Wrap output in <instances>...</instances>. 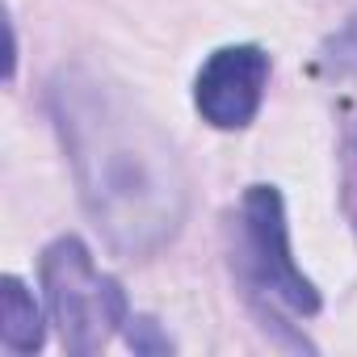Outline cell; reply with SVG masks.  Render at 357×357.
Masks as SVG:
<instances>
[{
  "instance_id": "1",
  "label": "cell",
  "mask_w": 357,
  "mask_h": 357,
  "mask_svg": "<svg viewBox=\"0 0 357 357\" xmlns=\"http://www.w3.org/2000/svg\"><path fill=\"white\" fill-rule=\"evenodd\" d=\"M47 114L68 151L76 194L118 257H155L190 219V176L176 143L105 72L59 68L47 84Z\"/></svg>"
},
{
  "instance_id": "2",
  "label": "cell",
  "mask_w": 357,
  "mask_h": 357,
  "mask_svg": "<svg viewBox=\"0 0 357 357\" xmlns=\"http://www.w3.org/2000/svg\"><path fill=\"white\" fill-rule=\"evenodd\" d=\"M38 278H43V298L51 311V324L59 328V340L68 353L89 357L101 353L118 328H126L130 307H126V290L118 278H109L84 240L76 236H59L43 248L38 261Z\"/></svg>"
},
{
  "instance_id": "3",
  "label": "cell",
  "mask_w": 357,
  "mask_h": 357,
  "mask_svg": "<svg viewBox=\"0 0 357 357\" xmlns=\"http://www.w3.org/2000/svg\"><path fill=\"white\" fill-rule=\"evenodd\" d=\"M231 261H236V273L244 278L252 303H261L265 315H269V307H282L290 315H315L319 311L315 282L290 257L286 202H282L278 185H248L244 190Z\"/></svg>"
},
{
  "instance_id": "4",
  "label": "cell",
  "mask_w": 357,
  "mask_h": 357,
  "mask_svg": "<svg viewBox=\"0 0 357 357\" xmlns=\"http://www.w3.org/2000/svg\"><path fill=\"white\" fill-rule=\"evenodd\" d=\"M269 72L273 63L257 43L219 47L194 76V105L202 122H211L215 130H244L261 114Z\"/></svg>"
},
{
  "instance_id": "5",
  "label": "cell",
  "mask_w": 357,
  "mask_h": 357,
  "mask_svg": "<svg viewBox=\"0 0 357 357\" xmlns=\"http://www.w3.org/2000/svg\"><path fill=\"white\" fill-rule=\"evenodd\" d=\"M43 307L30 294V286L13 273L0 278V340L9 353H38L43 349Z\"/></svg>"
},
{
  "instance_id": "6",
  "label": "cell",
  "mask_w": 357,
  "mask_h": 357,
  "mask_svg": "<svg viewBox=\"0 0 357 357\" xmlns=\"http://www.w3.org/2000/svg\"><path fill=\"white\" fill-rule=\"evenodd\" d=\"M315 72H324L332 80H357V9L344 17V26L336 34L324 38V47L315 55Z\"/></svg>"
},
{
  "instance_id": "7",
  "label": "cell",
  "mask_w": 357,
  "mask_h": 357,
  "mask_svg": "<svg viewBox=\"0 0 357 357\" xmlns=\"http://www.w3.org/2000/svg\"><path fill=\"white\" fill-rule=\"evenodd\" d=\"M126 340L135 353H147V357H160V353H172V340L160 332V324L151 315H130L126 319Z\"/></svg>"
},
{
  "instance_id": "8",
  "label": "cell",
  "mask_w": 357,
  "mask_h": 357,
  "mask_svg": "<svg viewBox=\"0 0 357 357\" xmlns=\"http://www.w3.org/2000/svg\"><path fill=\"white\" fill-rule=\"evenodd\" d=\"M344 206H349V219L357 227V126L344 143Z\"/></svg>"
}]
</instances>
